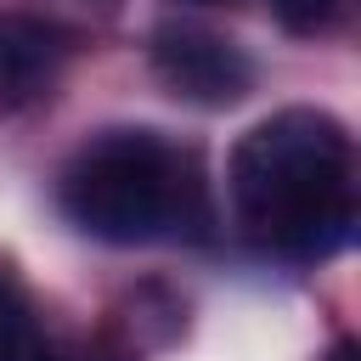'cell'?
Listing matches in <instances>:
<instances>
[{"label": "cell", "mask_w": 361, "mask_h": 361, "mask_svg": "<svg viewBox=\"0 0 361 361\" xmlns=\"http://www.w3.org/2000/svg\"><path fill=\"white\" fill-rule=\"evenodd\" d=\"M350 135L338 118L288 107L254 124L231 152V203L243 231L288 259H327L350 243Z\"/></svg>", "instance_id": "obj_1"}, {"label": "cell", "mask_w": 361, "mask_h": 361, "mask_svg": "<svg viewBox=\"0 0 361 361\" xmlns=\"http://www.w3.org/2000/svg\"><path fill=\"white\" fill-rule=\"evenodd\" d=\"M62 214L90 237L130 248L203 220V186L152 130H113L68 164Z\"/></svg>", "instance_id": "obj_2"}, {"label": "cell", "mask_w": 361, "mask_h": 361, "mask_svg": "<svg viewBox=\"0 0 361 361\" xmlns=\"http://www.w3.org/2000/svg\"><path fill=\"white\" fill-rule=\"evenodd\" d=\"M152 68L180 102H197V107H231L254 90V62L226 34H209L192 23H164L152 34Z\"/></svg>", "instance_id": "obj_3"}, {"label": "cell", "mask_w": 361, "mask_h": 361, "mask_svg": "<svg viewBox=\"0 0 361 361\" xmlns=\"http://www.w3.org/2000/svg\"><path fill=\"white\" fill-rule=\"evenodd\" d=\"M68 56V34L28 11H0V107H23L51 90Z\"/></svg>", "instance_id": "obj_4"}, {"label": "cell", "mask_w": 361, "mask_h": 361, "mask_svg": "<svg viewBox=\"0 0 361 361\" xmlns=\"http://www.w3.org/2000/svg\"><path fill=\"white\" fill-rule=\"evenodd\" d=\"M265 6H271V17H276L282 28H293V34H316V28H327L333 11H338V0H265Z\"/></svg>", "instance_id": "obj_5"}, {"label": "cell", "mask_w": 361, "mask_h": 361, "mask_svg": "<svg viewBox=\"0 0 361 361\" xmlns=\"http://www.w3.org/2000/svg\"><path fill=\"white\" fill-rule=\"evenodd\" d=\"M28 350V316L11 282H0V361H17Z\"/></svg>", "instance_id": "obj_6"}, {"label": "cell", "mask_w": 361, "mask_h": 361, "mask_svg": "<svg viewBox=\"0 0 361 361\" xmlns=\"http://www.w3.org/2000/svg\"><path fill=\"white\" fill-rule=\"evenodd\" d=\"M17 361H56V355H51V350H39V344H28V350H23Z\"/></svg>", "instance_id": "obj_7"}, {"label": "cell", "mask_w": 361, "mask_h": 361, "mask_svg": "<svg viewBox=\"0 0 361 361\" xmlns=\"http://www.w3.org/2000/svg\"><path fill=\"white\" fill-rule=\"evenodd\" d=\"M327 361H355V344H350V338H344V344H338V350H333V355H327Z\"/></svg>", "instance_id": "obj_8"}, {"label": "cell", "mask_w": 361, "mask_h": 361, "mask_svg": "<svg viewBox=\"0 0 361 361\" xmlns=\"http://www.w3.org/2000/svg\"><path fill=\"white\" fill-rule=\"evenodd\" d=\"M197 6H209V0H197Z\"/></svg>", "instance_id": "obj_9"}]
</instances>
